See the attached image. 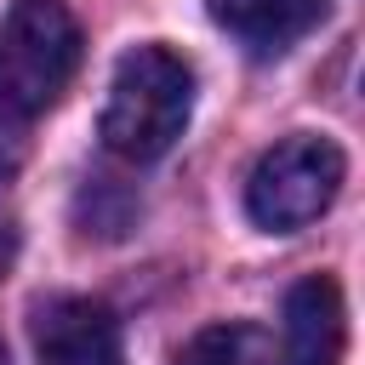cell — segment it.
I'll use <instances>...</instances> for the list:
<instances>
[{
    "label": "cell",
    "instance_id": "cell-1",
    "mask_svg": "<svg viewBox=\"0 0 365 365\" xmlns=\"http://www.w3.org/2000/svg\"><path fill=\"white\" fill-rule=\"evenodd\" d=\"M194 114V68L188 57L165 51V46H137L114 63L108 80V103H103V143L108 154L148 165L160 160Z\"/></svg>",
    "mask_w": 365,
    "mask_h": 365
},
{
    "label": "cell",
    "instance_id": "cell-2",
    "mask_svg": "<svg viewBox=\"0 0 365 365\" xmlns=\"http://www.w3.org/2000/svg\"><path fill=\"white\" fill-rule=\"evenodd\" d=\"M80 68V23L63 0H11L0 23V108L46 114Z\"/></svg>",
    "mask_w": 365,
    "mask_h": 365
},
{
    "label": "cell",
    "instance_id": "cell-3",
    "mask_svg": "<svg viewBox=\"0 0 365 365\" xmlns=\"http://www.w3.org/2000/svg\"><path fill=\"white\" fill-rule=\"evenodd\" d=\"M342 177H348V160L331 137H308V131L279 137L245 177V211L268 234L308 228L314 217L331 211V200L342 194Z\"/></svg>",
    "mask_w": 365,
    "mask_h": 365
},
{
    "label": "cell",
    "instance_id": "cell-4",
    "mask_svg": "<svg viewBox=\"0 0 365 365\" xmlns=\"http://www.w3.org/2000/svg\"><path fill=\"white\" fill-rule=\"evenodd\" d=\"M34 354L40 365H125L120 319L91 297H51L34 308Z\"/></svg>",
    "mask_w": 365,
    "mask_h": 365
},
{
    "label": "cell",
    "instance_id": "cell-5",
    "mask_svg": "<svg viewBox=\"0 0 365 365\" xmlns=\"http://www.w3.org/2000/svg\"><path fill=\"white\" fill-rule=\"evenodd\" d=\"M348 336L342 291L325 274H308L285 297V325H279V365H336Z\"/></svg>",
    "mask_w": 365,
    "mask_h": 365
},
{
    "label": "cell",
    "instance_id": "cell-6",
    "mask_svg": "<svg viewBox=\"0 0 365 365\" xmlns=\"http://www.w3.org/2000/svg\"><path fill=\"white\" fill-rule=\"evenodd\" d=\"M205 11L251 57H279L325 17V0H205Z\"/></svg>",
    "mask_w": 365,
    "mask_h": 365
},
{
    "label": "cell",
    "instance_id": "cell-7",
    "mask_svg": "<svg viewBox=\"0 0 365 365\" xmlns=\"http://www.w3.org/2000/svg\"><path fill=\"white\" fill-rule=\"evenodd\" d=\"M177 365H279V348L257 325H205L182 342Z\"/></svg>",
    "mask_w": 365,
    "mask_h": 365
},
{
    "label": "cell",
    "instance_id": "cell-8",
    "mask_svg": "<svg viewBox=\"0 0 365 365\" xmlns=\"http://www.w3.org/2000/svg\"><path fill=\"white\" fill-rule=\"evenodd\" d=\"M11 262H17V228H11V222H0V279L11 274Z\"/></svg>",
    "mask_w": 365,
    "mask_h": 365
},
{
    "label": "cell",
    "instance_id": "cell-9",
    "mask_svg": "<svg viewBox=\"0 0 365 365\" xmlns=\"http://www.w3.org/2000/svg\"><path fill=\"white\" fill-rule=\"evenodd\" d=\"M0 365H6V336H0Z\"/></svg>",
    "mask_w": 365,
    "mask_h": 365
}]
</instances>
